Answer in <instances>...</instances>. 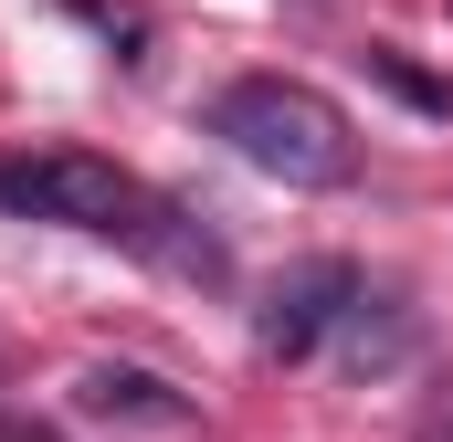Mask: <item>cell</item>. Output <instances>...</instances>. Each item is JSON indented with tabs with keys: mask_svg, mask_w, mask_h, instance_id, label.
Returning <instances> with one entry per match:
<instances>
[{
	"mask_svg": "<svg viewBox=\"0 0 453 442\" xmlns=\"http://www.w3.org/2000/svg\"><path fill=\"white\" fill-rule=\"evenodd\" d=\"M0 211L21 221H64V232H96V242H127V253H158V263H180V274H211V242H180L116 158H85V148H42V158H0Z\"/></svg>",
	"mask_w": 453,
	"mask_h": 442,
	"instance_id": "6da1fadb",
	"label": "cell"
},
{
	"mask_svg": "<svg viewBox=\"0 0 453 442\" xmlns=\"http://www.w3.org/2000/svg\"><path fill=\"white\" fill-rule=\"evenodd\" d=\"M211 137H232V158L264 169V179H285V190H338L348 169H358L348 116L317 85H296V74H242L211 106Z\"/></svg>",
	"mask_w": 453,
	"mask_h": 442,
	"instance_id": "7a4b0ae2",
	"label": "cell"
},
{
	"mask_svg": "<svg viewBox=\"0 0 453 442\" xmlns=\"http://www.w3.org/2000/svg\"><path fill=\"white\" fill-rule=\"evenodd\" d=\"M348 306H358V274L317 253V263H296V274H285V285L264 295V316H253V337H264V358H306V347H317V337L338 327Z\"/></svg>",
	"mask_w": 453,
	"mask_h": 442,
	"instance_id": "3957f363",
	"label": "cell"
},
{
	"mask_svg": "<svg viewBox=\"0 0 453 442\" xmlns=\"http://www.w3.org/2000/svg\"><path fill=\"white\" fill-rule=\"evenodd\" d=\"M74 411H96V422H148V432H180V422H190V400H180L158 369H116V358L74 379Z\"/></svg>",
	"mask_w": 453,
	"mask_h": 442,
	"instance_id": "277c9868",
	"label": "cell"
}]
</instances>
